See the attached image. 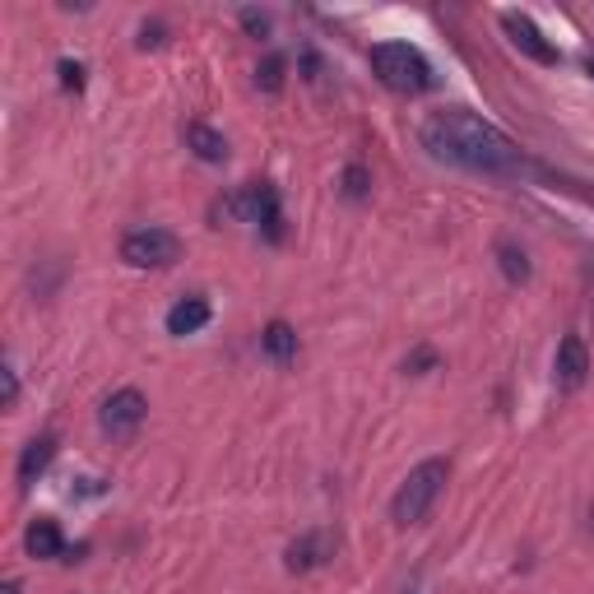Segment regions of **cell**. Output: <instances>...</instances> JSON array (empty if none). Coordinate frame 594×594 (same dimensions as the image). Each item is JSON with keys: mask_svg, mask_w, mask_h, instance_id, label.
Masks as SVG:
<instances>
[{"mask_svg": "<svg viewBox=\"0 0 594 594\" xmlns=\"http://www.w3.org/2000/svg\"><path fill=\"white\" fill-rule=\"evenodd\" d=\"M187 144H191V153L200 163H223L228 159V140L214 131V125H187Z\"/></svg>", "mask_w": 594, "mask_h": 594, "instance_id": "13", "label": "cell"}, {"mask_svg": "<svg viewBox=\"0 0 594 594\" xmlns=\"http://www.w3.org/2000/svg\"><path fill=\"white\" fill-rule=\"evenodd\" d=\"M585 74H590V80H594V57H590V61H585Z\"/></svg>", "mask_w": 594, "mask_h": 594, "instance_id": "21", "label": "cell"}, {"mask_svg": "<svg viewBox=\"0 0 594 594\" xmlns=\"http://www.w3.org/2000/svg\"><path fill=\"white\" fill-rule=\"evenodd\" d=\"M261 349L274 358V363H289V358L298 353V334L283 325V321H270L265 325V334H261Z\"/></svg>", "mask_w": 594, "mask_h": 594, "instance_id": "14", "label": "cell"}, {"mask_svg": "<svg viewBox=\"0 0 594 594\" xmlns=\"http://www.w3.org/2000/svg\"><path fill=\"white\" fill-rule=\"evenodd\" d=\"M61 84L80 93V89H84V66H80V61H61Z\"/></svg>", "mask_w": 594, "mask_h": 594, "instance_id": "17", "label": "cell"}, {"mask_svg": "<svg viewBox=\"0 0 594 594\" xmlns=\"http://www.w3.org/2000/svg\"><path fill=\"white\" fill-rule=\"evenodd\" d=\"M232 210H242V219L246 223H255V228H265V238L270 242H279L283 238V219H279V191L274 187H246L238 200H232Z\"/></svg>", "mask_w": 594, "mask_h": 594, "instance_id": "7", "label": "cell"}, {"mask_svg": "<svg viewBox=\"0 0 594 594\" xmlns=\"http://www.w3.org/2000/svg\"><path fill=\"white\" fill-rule=\"evenodd\" d=\"M585 372H590V353L581 344V334H566V340L557 344V358H553V376H557L562 391H581Z\"/></svg>", "mask_w": 594, "mask_h": 594, "instance_id": "8", "label": "cell"}, {"mask_svg": "<svg viewBox=\"0 0 594 594\" xmlns=\"http://www.w3.org/2000/svg\"><path fill=\"white\" fill-rule=\"evenodd\" d=\"M242 23H246V29H251L255 38H265V33H270V19H265L261 10H242Z\"/></svg>", "mask_w": 594, "mask_h": 594, "instance_id": "18", "label": "cell"}, {"mask_svg": "<svg viewBox=\"0 0 594 594\" xmlns=\"http://www.w3.org/2000/svg\"><path fill=\"white\" fill-rule=\"evenodd\" d=\"M23 548H29V557L38 562H51V557H61L66 553V534L57 521H47V515H38V521L23 530Z\"/></svg>", "mask_w": 594, "mask_h": 594, "instance_id": "9", "label": "cell"}, {"mask_svg": "<svg viewBox=\"0 0 594 594\" xmlns=\"http://www.w3.org/2000/svg\"><path fill=\"white\" fill-rule=\"evenodd\" d=\"M446 479H451L446 460H423L419 470H409L404 483L395 487V497H391V521L395 525H423L427 511L436 506V497H442Z\"/></svg>", "mask_w": 594, "mask_h": 594, "instance_id": "2", "label": "cell"}, {"mask_svg": "<svg viewBox=\"0 0 594 594\" xmlns=\"http://www.w3.org/2000/svg\"><path fill=\"white\" fill-rule=\"evenodd\" d=\"M497 255H502V270H506L511 283H525V279H530V261H525V251L515 246V242H502Z\"/></svg>", "mask_w": 594, "mask_h": 594, "instance_id": "15", "label": "cell"}, {"mask_svg": "<svg viewBox=\"0 0 594 594\" xmlns=\"http://www.w3.org/2000/svg\"><path fill=\"white\" fill-rule=\"evenodd\" d=\"M344 182H349V195H363V168H349Z\"/></svg>", "mask_w": 594, "mask_h": 594, "instance_id": "20", "label": "cell"}, {"mask_svg": "<svg viewBox=\"0 0 594 594\" xmlns=\"http://www.w3.org/2000/svg\"><path fill=\"white\" fill-rule=\"evenodd\" d=\"M413 594H419V590H413Z\"/></svg>", "mask_w": 594, "mask_h": 594, "instance_id": "22", "label": "cell"}, {"mask_svg": "<svg viewBox=\"0 0 594 594\" xmlns=\"http://www.w3.org/2000/svg\"><path fill=\"white\" fill-rule=\"evenodd\" d=\"M144 413H149V400L140 395V391H117V395H108L102 400V409H98V427L112 436V442H131V436L140 432V423H144Z\"/></svg>", "mask_w": 594, "mask_h": 594, "instance_id": "5", "label": "cell"}, {"mask_svg": "<svg viewBox=\"0 0 594 594\" xmlns=\"http://www.w3.org/2000/svg\"><path fill=\"white\" fill-rule=\"evenodd\" d=\"M121 261L135 270H168L172 261H182V238L168 228H135L121 238Z\"/></svg>", "mask_w": 594, "mask_h": 594, "instance_id": "4", "label": "cell"}, {"mask_svg": "<svg viewBox=\"0 0 594 594\" xmlns=\"http://www.w3.org/2000/svg\"><path fill=\"white\" fill-rule=\"evenodd\" d=\"M204 325H210V302L204 298H182L168 312V334H177V340H187V334H195Z\"/></svg>", "mask_w": 594, "mask_h": 594, "instance_id": "11", "label": "cell"}, {"mask_svg": "<svg viewBox=\"0 0 594 594\" xmlns=\"http://www.w3.org/2000/svg\"><path fill=\"white\" fill-rule=\"evenodd\" d=\"M0 385H6V409H14V400H19V376H14V368H0Z\"/></svg>", "mask_w": 594, "mask_h": 594, "instance_id": "19", "label": "cell"}, {"mask_svg": "<svg viewBox=\"0 0 594 594\" xmlns=\"http://www.w3.org/2000/svg\"><path fill=\"white\" fill-rule=\"evenodd\" d=\"M502 33L511 38V47L521 51V57H530V61H538V66H562V51L538 33V23L530 19V14H515V10H506L502 14Z\"/></svg>", "mask_w": 594, "mask_h": 594, "instance_id": "6", "label": "cell"}, {"mask_svg": "<svg viewBox=\"0 0 594 594\" xmlns=\"http://www.w3.org/2000/svg\"><path fill=\"white\" fill-rule=\"evenodd\" d=\"M255 84H261L265 93H279L283 89V57H265L261 70H255Z\"/></svg>", "mask_w": 594, "mask_h": 594, "instance_id": "16", "label": "cell"}, {"mask_svg": "<svg viewBox=\"0 0 594 594\" xmlns=\"http://www.w3.org/2000/svg\"><path fill=\"white\" fill-rule=\"evenodd\" d=\"M372 70L391 93H427L432 89V66L413 42H376Z\"/></svg>", "mask_w": 594, "mask_h": 594, "instance_id": "3", "label": "cell"}, {"mask_svg": "<svg viewBox=\"0 0 594 594\" xmlns=\"http://www.w3.org/2000/svg\"><path fill=\"white\" fill-rule=\"evenodd\" d=\"M423 149L432 153L436 163H451L464 172H515L521 168V149H515L493 121H483L464 108H446L432 112L423 121Z\"/></svg>", "mask_w": 594, "mask_h": 594, "instance_id": "1", "label": "cell"}, {"mask_svg": "<svg viewBox=\"0 0 594 594\" xmlns=\"http://www.w3.org/2000/svg\"><path fill=\"white\" fill-rule=\"evenodd\" d=\"M330 553V534L312 530V534H302L289 544V572H312V566H321Z\"/></svg>", "mask_w": 594, "mask_h": 594, "instance_id": "12", "label": "cell"}, {"mask_svg": "<svg viewBox=\"0 0 594 594\" xmlns=\"http://www.w3.org/2000/svg\"><path fill=\"white\" fill-rule=\"evenodd\" d=\"M51 460H57V436H51V432L33 436V442L23 446V455H19V487H33Z\"/></svg>", "mask_w": 594, "mask_h": 594, "instance_id": "10", "label": "cell"}]
</instances>
